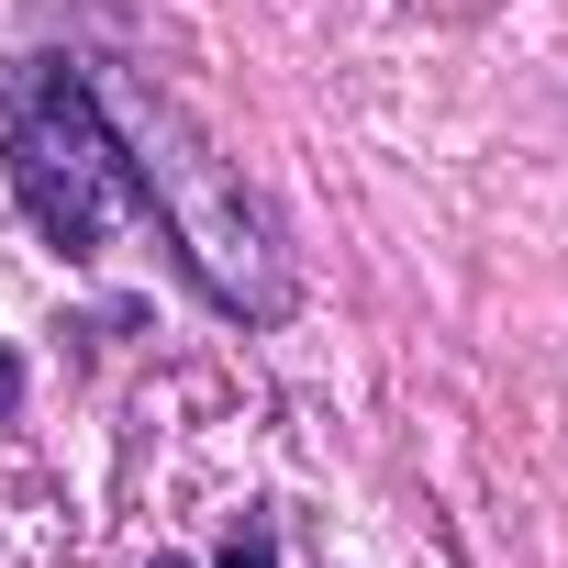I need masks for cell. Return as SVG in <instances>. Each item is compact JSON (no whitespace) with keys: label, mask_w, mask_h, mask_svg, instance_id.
Wrapping results in <instances>:
<instances>
[{"label":"cell","mask_w":568,"mask_h":568,"mask_svg":"<svg viewBox=\"0 0 568 568\" xmlns=\"http://www.w3.org/2000/svg\"><path fill=\"white\" fill-rule=\"evenodd\" d=\"M0 145H12V190L34 212V234L57 256H101L112 212L134 201L145 212V179H134V145L112 134L101 90L68 68V57H23L12 68V123H0Z\"/></svg>","instance_id":"6da1fadb"},{"label":"cell","mask_w":568,"mask_h":568,"mask_svg":"<svg viewBox=\"0 0 568 568\" xmlns=\"http://www.w3.org/2000/svg\"><path fill=\"white\" fill-rule=\"evenodd\" d=\"M212 568H278V524H267V513H245V524L223 535V557H212Z\"/></svg>","instance_id":"7a4b0ae2"},{"label":"cell","mask_w":568,"mask_h":568,"mask_svg":"<svg viewBox=\"0 0 568 568\" xmlns=\"http://www.w3.org/2000/svg\"><path fill=\"white\" fill-rule=\"evenodd\" d=\"M156 568H179V557H156Z\"/></svg>","instance_id":"3957f363"}]
</instances>
